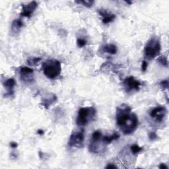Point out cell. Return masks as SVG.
<instances>
[{
  "label": "cell",
  "mask_w": 169,
  "mask_h": 169,
  "mask_svg": "<svg viewBox=\"0 0 169 169\" xmlns=\"http://www.w3.org/2000/svg\"><path fill=\"white\" fill-rule=\"evenodd\" d=\"M116 123L124 135H130L138 126V118L132 112V108L128 105L118 107L116 111Z\"/></svg>",
  "instance_id": "cell-1"
},
{
  "label": "cell",
  "mask_w": 169,
  "mask_h": 169,
  "mask_svg": "<svg viewBox=\"0 0 169 169\" xmlns=\"http://www.w3.org/2000/svg\"><path fill=\"white\" fill-rule=\"evenodd\" d=\"M44 74L50 79H54L58 77L61 70V63L56 60H49L42 64Z\"/></svg>",
  "instance_id": "cell-2"
},
{
  "label": "cell",
  "mask_w": 169,
  "mask_h": 169,
  "mask_svg": "<svg viewBox=\"0 0 169 169\" xmlns=\"http://www.w3.org/2000/svg\"><path fill=\"white\" fill-rule=\"evenodd\" d=\"M96 109L93 107H83L78 111L77 124L79 126H84L92 121L96 116Z\"/></svg>",
  "instance_id": "cell-3"
},
{
  "label": "cell",
  "mask_w": 169,
  "mask_h": 169,
  "mask_svg": "<svg viewBox=\"0 0 169 169\" xmlns=\"http://www.w3.org/2000/svg\"><path fill=\"white\" fill-rule=\"evenodd\" d=\"M161 51V44L159 39L153 37L147 43L145 46L144 56L145 59L152 60L155 58Z\"/></svg>",
  "instance_id": "cell-4"
},
{
  "label": "cell",
  "mask_w": 169,
  "mask_h": 169,
  "mask_svg": "<svg viewBox=\"0 0 169 169\" xmlns=\"http://www.w3.org/2000/svg\"><path fill=\"white\" fill-rule=\"evenodd\" d=\"M84 140V131L81 129L80 131L74 132L71 135L68 141L69 147H75L81 148L83 146Z\"/></svg>",
  "instance_id": "cell-5"
},
{
  "label": "cell",
  "mask_w": 169,
  "mask_h": 169,
  "mask_svg": "<svg viewBox=\"0 0 169 169\" xmlns=\"http://www.w3.org/2000/svg\"><path fill=\"white\" fill-rule=\"evenodd\" d=\"M141 84V83L133 77H129L124 80V86L128 92L133 91H139Z\"/></svg>",
  "instance_id": "cell-6"
},
{
  "label": "cell",
  "mask_w": 169,
  "mask_h": 169,
  "mask_svg": "<svg viewBox=\"0 0 169 169\" xmlns=\"http://www.w3.org/2000/svg\"><path fill=\"white\" fill-rule=\"evenodd\" d=\"M166 108L163 107V106H157V107H155L151 110L150 116L152 118H155L157 122H161L163 118H164V116L166 115Z\"/></svg>",
  "instance_id": "cell-7"
},
{
  "label": "cell",
  "mask_w": 169,
  "mask_h": 169,
  "mask_svg": "<svg viewBox=\"0 0 169 169\" xmlns=\"http://www.w3.org/2000/svg\"><path fill=\"white\" fill-rule=\"evenodd\" d=\"M38 6V3L35 2H31L27 5H22V11L21 13V16L30 18L32 16L34 10H36Z\"/></svg>",
  "instance_id": "cell-8"
},
{
  "label": "cell",
  "mask_w": 169,
  "mask_h": 169,
  "mask_svg": "<svg viewBox=\"0 0 169 169\" xmlns=\"http://www.w3.org/2000/svg\"><path fill=\"white\" fill-rule=\"evenodd\" d=\"M21 79L25 83H31L33 80V69L28 67H22L20 69Z\"/></svg>",
  "instance_id": "cell-9"
},
{
  "label": "cell",
  "mask_w": 169,
  "mask_h": 169,
  "mask_svg": "<svg viewBox=\"0 0 169 169\" xmlns=\"http://www.w3.org/2000/svg\"><path fill=\"white\" fill-rule=\"evenodd\" d=\"M98 11H99L100 15H101L102 17H103V23L104 24H108L109 23H111L116 18L115 15L108 12L105 10H100Z\"/></svg>",
  "instance_id": "cell-10"
},
{
  "label": "cell",
  "mask_w": 169,
  "mask_h": 169,
  "mask_svg": "<svg viewBox=\"0 0 169 169\" xmlns=\"http://www.w3.org/2000/svg\"><path fill=\"white\" fill-rule=\"evenodd\" d=\"M3 85L7 90L6 95L10 96L13 95V93H14V90L13 89H14V87L16 85V82L14 79L13 78L8 79L5 81V83H3Z\"/></svg>",
  "instance_id": "cell-11"
},
{
  "label": "cell",
  "mask_w": 169,
  "mask_h": 169,
  "mask_svg": "<svg viewBox=\"0 0 169 169\" xmlns=\"http://www.w3.org/2000/svg\"><path fill=\"white\" fill-rule=\"evenodd\" d=\"M120 134L118 132L113 133L112 135L111 136H102L101 137V141L103 142V143L104 145H107L110 143H112L113 141L117 140L119 139Z\"/></svg>",
  "instance_id": "cell-12"
},
{
  "label": "cell",
  "mask_w": 169,
  "mask_h": 169,
  "mask_svg": "<svg viewBox=\"0 0 169 169\" xmlns=\"http://www.w3.org/2000/svg\"><path fill=\"white\" fill-rule=\"evenodd\" d=\"M23 26V22L21 19H15L11 25V31L13 33H19L21 29Z\"/></svg>",
  "instance_id": "cell-13"
},
{
  "label": "cell",
  "mask_w": 169,
  "mask_h": 169,
  "mask_svg": "<svg viewBox=\"0 0 169 169\" xmlns=\"http://www.w3.org/2000/svg\"><path fill=\"white\" fill-rule=\"evenodd\" d=\"M103 49L104 52L110 54H115L117 52V47L112 44H106V45L103 47Z\"/></svg>",
  "instance_id": "cell-14"
},
{
  "label": "cell",
  "mask_w": 169,
  "mask_h": 169,
  "mask_svg": "<svg viewBox=\"0 0 169 169\" xmlns=\"http://www.w3.org/2000/svg\"><path fill=\"white\" fill-rule=\"evenodd\" d=\"M56 99L57 98L55 95H52L51 97L48 98V99H46L43 100L42 104L44 106H45L46 108H48V106L54 103V102L56 100Z\"/></svg>",
  "instance_id": "cell-15"
},
{
  "label": "cell",
  "mask_w": 169,
  "mask_h": 169,
  "mask_svg": "<svg viewBox=\"0 0 169 169\" xmlns=\"http://www.w3.org/2000/svg\"><path fill=\"white\" fill-rule=\"evenodd\" d=\"M130 149L133 155H137V153H140L141 151L143 150V147H140L138 145H137V144H134V145H131Z\"/></svg>",
  "instance_id": "cell-16"
},
{
  "label": "cell",
  "mask_w": 169,
  "mask_h": 169,
  "mask_svg": "<svg viewBox=\"0 0 169 169\" xmlns=\"http://www.w3.org/2000/svg\"><path fill=\"white\" fill-rule=\"evenodd\" d=\"M40 61H41V57H30L27 60V64L29 65H36Z\"/></svg>",
  "instance_id": "cell-17"
},
{
  "label": "cell",
  "mask_w": 169,
  "mask_h": 169,
  "mask_svg": "<svg viewBox=\"0 0 169 169\" xmlns=\"http://www.w3.org/2000/svg\"><path fill=\"white\" fill-rule=\"evenodd\" d=\"M77 3H81L83 4L84 6L87 7H91L94 3V1H92V0H84V1H76L75 2Z\"/></svg>",
  "instance_id": "cell-18"
},
{
  "label": "cell",
  "mask_w": 169,
  "mask_h": 169,
  "mask_svg": "<svg viewBox=\"0 0 169 169\" xmlns=\"http://www.w3.org/2000/svg\"><path fill=\"white\" fill-rule=\"evenodd\" d=\"M157 61L164 67H168V60L165 56H160L158 57Z\"/></svg>",
  "instance_id": "cell-19"
},
{
  "label": "cell",
  "mask_w": 169,
  "mask_h": 169,
  "mask_svg": "<svg viewBox=\"0 0 169 169\" xmlns=\"http://www.w3.org/2000/svg\"><path fill=\"white\" fill-rule=\"evenodd\" d=\"M77 44L79 47L82 48V47H84L87 44V41L84 38H78L77 41Z\"/></svg>",
  "instance_id": "cell-20"
},
{
  "label": "cell",
  "mask_w": 169,
  "mask_h": 169,
  "mask_svg": "<svg viewBox=\"0 0 169 169\" xmlns=\"http://www.w3.org/2000/svg\"><path fill=\"white\" fill-rule=\"evenodd\" d=\"M161 86L163 87V89H167L168 88V81L167 80H164V81H162L160 83Z\"/></svg>",
  "instance_id": "cell-21"
},
{
  "label": "cell",
  "mask_w": 169,
  "mask_h": 169,
  "mask_svg": "<svg viewBox=\"0 0 169 169\" xmlns=\"http://www.w3.org/2000/svg\"><path fill=\"white\" fill-rule=\"evenodd\" d=\"M148 67V64L147 62L146 61H142V64H141V71L143 72H145V71L147 70V68Z\"/></svg>",
  "instance_id": "cell-22"
},
{
  "label": "cell",
  "mask_w": 169,
  "mask_h": 169,
  "mask_svg": "<svg viewBox=\"0 0 169 169\" xmlns=\"http://www.w3.org/2000/svg\"><path fill=\"white\" fill-rule=\"evenodd\" d=\"M149 137L150 140L153 141L155 139L157 138V136L156 133H155V132H151L149 134Z\"/></svg>",
  "instance_id": "cell-23"
},
{
  "label": "cell",
  "mask_w": 169,
  "mask_h": 169,
  "mask_svg": "<svg viewBox=\"0 0 169 169\" xmlns=\"http://www.w3.org/2000/svg\"><path fill=\"white\" fill-rule=\"evenodd\" d=\"M106 168H117V166L114 165V164H108V166L106 167Z\"/></svg>",
  "instance_id": "cell-24"
},
{
  "label": "cell",
  "mask_w": 169,
  "mask_h": 169,
  "mask_svg": "<svg viewBox=\"0 0 169 169\" xmlns=\"http://www.w3.org/2000/svg\"><path fill=\"white\" fill-rule=\"evenodd\" d=\"M159 168H161V169H167V168H168V167L165 164L161 163V164L159 165Z\"/></svg>",
  "instance_id": "cell-25"
},
{
  "label": "cell",
  "mask_w": 169,
  "mask_h": 169,
  "mask_svg": "<svg viewBox=\"0 0 169 169\" xmlns=\"http://www.w3.org/2000/svg\"><path fill=\"white\" fill-rule=\"evenodd\" d=\"M10 146L12 148L15 149V148H16L17 147V143H16V142H11V143H10Z\"/></svg>",
  "instance_id": "cell-26"
},
{
  "label": "cell",
  "mask_w": 169,
  "mask_h": 169,
  "mask_svg": "<svg viewBox=\"0 0 169 169\" xmlns=\"http://www.w3.org/2000/svg\"><path fill=\"white\" fill-rule=\"evenodd\" d=\"M37 133H38L39 135L42 136V135H43V134H44V131H43V130H38L37 131Z\"/></svg>",
  "instance_id": "cell-27"
}]
</instances>
